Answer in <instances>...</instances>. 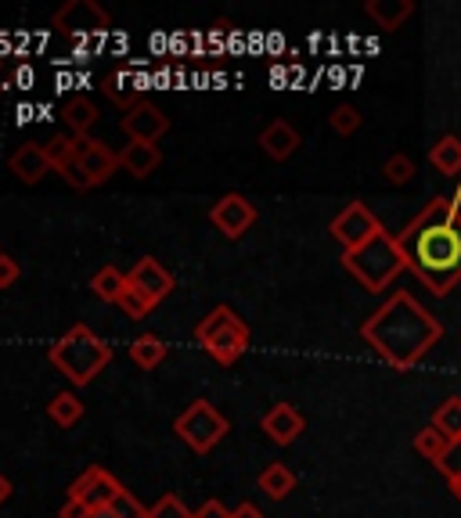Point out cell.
I'll return each mask as SVG.
<instances>
[{
	"instance_id": "6da1fadb",
	"label": "cell",
	"mask_w": 461,
	"mask_h": 518,
	"mask_svg": "<svg viewBox=\"0 0 461 518\" xmlns=\"http://www.w3.org/2000/svg\"><path fill=\"white\" fill-rule=\"evenodd\" d=\"M407 270L433 295H447L461 281V180L451 198L436 195L397 234Z\"/></svg>"
},
{
	"instance_id": "7a4b0ae2",
	"label": "cell",
	"mask_w": 461,
	"mask_h": 518,
	"mask_svg": "<svg viewBox=\"0 0 461 518\" xmlns=\"http://www.w3.org/2000/svg\"><path fill=\"white\" fill-rule=\"evenodd\" d=\"M361 335L389 367L411 371L440 342L443 328L411 292H393L389 303H382L361 324Z\"/></svg>"
},
{
	"instance_id": "3957f363",
	"label": "cell",
	"mask_w": 461,
	"mask_h": 518,
	"mask_svg": "<svg viewBox=\"0 0 461 518\" xmlns=\"http://www.w3.org/2000/svg\"><path fill=\"white\" fill-rule=\"evenodd\" d=\"M47 360L80 389V385H91L105 371V364L112 360V346L87 324H73L55 346L47 349Z\"/></svg>"
},
{
	"instance_id": "277c9868",
	"label": "cell",
	"mask_w": 461,
	"mask_h": 518,
	"mask_svg": "<svg viewBox=\"0 0 461 518\" xmlns=\"http://www.w3.org/2000/svg\"><path fill=\"white\" fill-rule=\"evenodd\" d=\"M343 267L361 281V288L382 292V288H389L400 274H404L407 263H404V252H400V245H397V234L382 231V234H375L368 245H361V249L343 252Z\"/></svg>"
},
{
	"instance_id": "5b68a950",
	"label": "cell",
	"mask_w": 461,
	"mask_h": 518,
	"mask_svg": "<svg viewBox=\"0 0 461 518\" xmlns=\"http://www.w3.org/2000/svg\"><path fill=\"white\" fill-rule=\"evenodd\" d=\"M195 339L206 346V353L217 360V364L231 367L238 364V360L245 357V349H249V328H245V321L231 306H213L199 321V328H195Z\"/></svg>"
},
{
	"instance_id": "8992f818",
	"label": "cell",
	"mask_w": 461,
	"mask_h": 518,
	"mask_svg": "<svg viewBox=\"0 0 461 518\" xmlns=\"http://www.w3.org/2000/svg\"><path fill=\"white\" fill-rule=\"evenodd\" d=\"M173 432H177L195 454H209V450L227 436V418L209 400H191L188 407L177 414V421H173Z\"/></svg>"
},
{
	"instance_id": "52a82bcc",
	"label": "cell",
	"mask_w": 461,
	"mask_h": 518,
	"mask_svg": "<svg viewBox=\"0 0 461 518\" xmlns=\"http://www.w3.org/2000/svg\"><path fill=\"white\" fill-rule=\"evenodd\" d=\"M328 231H332L335 242L343 245V252H353V249H361V245H368L375 234H382V224L364 202H350L343 213L335 216Z\"/></svg>"
},
{
	"instance_id": "ba28073f",
	"label": "cell",
	"mask_w": 461,
	"mask_h": 518,
	"mask_svg": "<svg viewBox=\"0 0 461 518\" xmlns=\"http://www.w3.org/2000/svg\"><path fill=\"white\" fill-rule=\"evenodd\" d=\"M123 497V483H119L116 475H109L105 468H87V472L69 486V501H80L87 511H101V508H112V504Z\"/></svg>"
},
{
	"instance_id": "9c48e42d",
	"label": "cell",
	"mask_w": 461,
	"mask_h": 518,
	"mask_svg": "<svg viewBox=\"0 0 461 518\" xmlns=\"http://www.w3.org/2000/svg\"><path fill=\"white\" fill-rule=\"evenodd\" d=\"M209 220H213V227H217L224 238L235 242V238H242V234L256 224V206L245 195H224L217 206L209 209Z\"/></svg>"
},
{
	"instance_id": "30bf717a",
	"label": "cell",
	"mask_w": 461,
	"mask_h": 518,
	"mask_svg": "<svg viewBox=\"0 0 461 518\" xmlns=\"http://www.w3.org/2000/svg\"><path fill=\"white\" fill-rule=\"evenodd\" d=\"M123 130H127L130 144H155L170 130V119L152 101H137V105H130L127 116H123Z\"/></svg>"
},
{
	"instance_id": "8fae6325",
	"label": "cell",
	"mask_w": 461,
	"mask_h": 518,
	"mask_svg": "<svg viewBox=\"0 0 461 518\" xmlns=\"http://www.w3.org/2000/svg\"><path fill=\"white\" fill-rule=\"evenodd\" d=\"M55 29H62V33L69 36L101 33V29H109V15H105V8H98L94 0H69L55 15Z\"/></svg>"
},
{
	"instance_id": "7c38bea8",
	"label": "cell",
	"mask_w": 461,
	"mask_h": 518,
	"mask_svg": "<svg viewBox=\"0 0 461 518\" xmlns=\"http://www.w3.org/2000/svg\"><path fill=\"white\" fill-rule=\"evenodd\" d=\"M263 432L278 443V447H289V443H296L299 436H303V429H307V421H303V414L292 407V403H274L271 411L263 414Z\"/></svg>"
},
{
	"instance_id": "4fadbf2b",
	"label": "cell",
	"mask_w": 461,
	"mask_h": 518,
	"mask_svg": "<svg viewBox=\"0 0 461 518\" xmlns=\"http://www.w3.org/2000/svg\"><path fill=\"white\" fill-rule=\"evenodd\" d=\"M127 281H130L134 288H141L145 295H152L155 303H159V299H166V295L173 292V274H170V270H166L155 256L137 259L134 270L127 274Z\"/></svg>"
},
{
	"instance_id": "5bb4252c",
	"label": "cell",
	"mask_w": 461,
	"mask_h": 518,
	"mask_svg": "<svg viewBox=\"0 0 461 518\" xmlns=\"http://www.w3.org/2000/svg\"><path fill=\"white\" fill-rule=\"evenodd\" d=\"M299 130L296 126H289L285 119H274V123L263 126V134H260V148L267 155H271L274 162H285L292 159V155L299 152Z\"/></svg>"
},
{
	"instance_id": "9a60e30c",
	"label": "cell",
	"mask_w": 461,
	"mask_h": 518,
	"mask_svg": "<svg viewBox=\"0 0 461 518\" xmlns=\"http://www.w3.org/2000/svg\"><path fill=\"white\" fill-rule=\"evenodd\" d=\"M51 170H55V166L47 159L44 144H22L19 152L11 155V173H15L22 184H40Z\"/></svg>"
},
{
	"instance_id": "2e32d148",
	"label": "cell",
	"mask_w": 461,
	"mask_h": 518,
	"mask_svg": "<svg viewBox=\"0 0 461 518\" xmlns=\"http://www.w3.org/2000/svg\"><path fill=\"white\" fill-rule=\"evenodd\" d=\"M76 166H80V170L87 173V180H91V188H101V184H105V180H109L112 173H116L119 155H112L109 144L98 141V144L91 148V152H87V159H80Z\"/></svg>"
},
{
	"instance_id": "e0dca14e",
	"label": "cell",
	"mask_w": 461,
	"mask_h": 518,
	"mask_svg": "<svg viewBox=\"0 0 461 518\" xmlns=\"http://www.w3.org/2000/svg\"><path fill=\"white\" fill-rule=\"evenodd\" d=\"M159 162H163V155H159L155 144H127V152L119 155V166L137 180L152 177V173L159 170Z\"/></svg>"
},
{
	"instance_id": "ac0fdd59",
	"label": "cell",
	"mask_w": 461,
	"mask_h": 518,
	"mask_svg": "<svg viewBox=\"0 0 461 518\" xmlns=\"http://www.w3.org/2000/svg\"><path fill=\"white\" fill-rule=\"evenodd\" d=\"M364 11H368V18H375L379 29H400L407 18H411L415 4H411V0H368Z\"/></svg>"
},
{
	"instance_id": "d6986e66",
	"label": "cell",
	"mask_w": 461,
	"mask_h": 518,
	"mask_svg": "<svg viewBox=\"0 0 461 518\" xmlns=\"http://www.w3.org/2000/svg\"><path fill=\"white\" fill-rule=\"evenodd\" d=\"M260 490L271 497V501H285L292 490H296V475H292V468L289 465H267L260 472Z\"/></svg>"
},
{
	"instance_id": "ffe728a7",
	"label": "cell",
	"mask_w": 461,
	"mask_h": 518,
	"mask_svg": "<svg viewBox=\"0 0 461 518\" xmlns=\"http://www.w3.org/2000/svg\"><path fill=\"white\" fill-rule=\"evenodd\" d=\"M429 162H433L436 173H447V177L458 173L461 177V137L454 134L440 137V141L433 144V152H429Z\"/></svg>"
},
{
	"instance_id": "44dd1931",
	"label": "cell",
	"mask_w": 461,
	"mask_h": 518,
	"mask_svg": "<svg viewBox=\"0 0 461 518\" xmlns=\"http://www.w3.org/2000/svg\"><path fill=\"white\" fill-rule=\"evenodd\" d=\"M130 360H134L137 367H145V371H152V367H159L166 360V342L159 339V335H137L134 342H130Z\"/></svg>"
},
{
	"instance_id": "7402d4cb",
	"label": "cell",
	"mask_w": 461,
	"mask_h": 518,
	"mask_svg": "<svg viewBox=\"0 0 461 518\" xmlns=\"http://www.w3.org/2000/svg\"><path fill=\"white\" fill-rule=\"evenodd\" d=\"M47 418L55 421L58 429H73L76 421L83 418V400L76 393H58L47 403Z\"/></svg>"
},
{
	"instance_id": "603a6c76",
	"label": "cell",
	"mask_w": 461,
	"mask_h": 518,
	"mask_svg": "<svg viewBox=\"0 0 461 518\" xmlns=\"http://www.w3.org/2000/svg\"><path fill=\"white\" fill-rule=\"evenodd\" d=\"M433 429H440L443 436L451 439H461V396H447V400L436 403L433 411V421H429Z\"/></svg>"
},
{
	"instance_id": "cb8c5ba5",
	"label": "cell",
	"mask_w": 461,
	"mask_h": 518,
	"mask_svg": "<svg viewBox=\"0 0 461 518\" xmlns=\"http://www.w3.org/2000/svg\"><path fill=\"white\" fill-rule=\"evenodd\" d=\"M62 119L69 126H73L76 134H87L94 123H98V108H94L91 98H83V94H76V98H69L62 105Z\"/></svg>"
},
{
	"instance_id": "d4e9b609",
	"label": "cell",
	"mask_w": 461,
	"mask_h": 518,
	"mask_svg": "<svg viewBox=\"0 0 461 518\" xmlns=\"http://www.w3.org/2000/svg\"><path fill=\"white\" fill-rule=\"evenodd\" d=\"M91 288L101 303H119V295H123V288H127V274L116 270V267H101L98 274L91 277Z\"/></svg>"
},
{
	"instance_id": "484cf974",
	"label": "cell",
	"mask_w": 461,
	"mask_h": 518,
	"mask_svg": "<svg viewBox=\"0 0 461 518\" xmlns=\"http://www.w3.org/2000/svg\"><path fill=\"white\" fill-rule=\"evenodd\" d=\"M447 447H451V439L443 436L440 429H433V425H425V429L415 432V450H418V457H425V461H433V465H440V457L447 454Z\"/></svg>"
},
{
	"instance_id": "4316f807",
	"label": "cell",
	"mask_w": 461,
	"mask_h": 518,
	"mask_svg": "<svg viewBox=\"0 0 461 518\" xmlns=\"http://www.w3.org/2000/svg\"><path fill=\"white\" fill-rule=\"evenodd\" d=\"M116 306H119L123 313H127L130 321H145L148 313L155 310V299H152V295L141 292V288H134V285L127 281V288H123V295H119V303H116Z\"/></svg>"
},
{
	"instance_id": "83f0119b",
	"label": "cell",
	"mask_w": 461,
	"mask_h": 518,
	"mask_svg": "<svg viewBox=\"0 0 461 518\" xmlns=\"http://www.w3.org/2000/svg\"><path fill=\"white\" fill-rule=\"evenodd\" d=\"M328 123H332V130L339 137H350V134L361 130V112H357L353 105H339L332 116H328Z\"/></svg>"
},
{
	"instance_id": "f1b7e54d",
	"label": "cell",
	"mask_w": 461,
	"mask_h": 518,
	"mask_svg": "<svg viewBox=\"0 0 461 518\" xmlns=\"http://www.w3.org/2000/svg\"><path fill=\"white\" fill-rule=\"evenodd\" d=\"M148 518H195V511H188V504H184L181 497L166 493V497H159V501L148 508Z\"/></svg>"
},
{
	"instance_id": "f546056e",
	"label": "cell",
	"mask_w": 461,
	"mask_h": 518,
	"mask_svg": "<svg viewBox=\"0 0 461 518\" xmlns=\"http://www.w3.org/2000/svg\"><path fill=\"white\" fill-rule=\"evenodd\" d=\"M382 173H386L389 184H407V180L415 177V162L407 159V155H389Z\"/></svg>"
},
{
	"instance_id": "4dcf8cb0",
	"label": "cell",
	"mask_w": 461,
	"mask_h": 518,
	"mask_svg": "<svg viewBox=\"0 0 461 518\" xmlns=\"http://www.w3.org/2000/svg\"><path fill=\"white\" fill-rule=\"evenodd\" d=\"M44 152L51 159V166L62 170L65 162L73 159V137H51V141H44Z\"/></svg>"
},
{
	"instance_id": "1f68e13d",
	"label": "cell",
	"mask_w": 461,
	"mask_h": 518,
	"mask_svg": "<svg viewBox=\"0 0 461 518\" xmlns=\"http://www.w3.org/2000/svg\"><path fill=\"white\" fill-rule=\"evenodd\" d=\"M436 468L447 475V483H451V479H461V439H454L451 447H447V454L440 457V465Z\"/></svg>"
},
{
	"instance_id": "d6a6232c",
	"label": "cell",
	"mask_w": 461,
	"mask_h": 518,
	"mask_svg": "<svg viewBox=\"0 0 461 518\" xmlns=\"http://www.w3.org/2000/svg\"><path fill=\"white\" fill-rule=\"evenodd\" d=\"M112 511H116L119 518H148V511L141 508V501H137L134 493L123 490V497H119L116 504H112Z\"/></svg>"
},
{
	"instance_id": "836d02e7",
	"label": "cell",
	"mask_w": 461,
	"mask_h": 518,
	"mask_svg": "<svg viewBox=\"0 0 461 518\" xmlns=\"http://www.w3.org/2000/svg\"><path fill=\"white\" fill-rule=\"evenodd\" d=\"M58 173H62V177H65V184H73L76 191H91V180H87V173H83L73 159L65 162V166H62V170H58Z\"/></svg>"
},
{
	"instance_id": "e575fe53",
	"label": "cell",
	"mask_w": 461,
	"mask_h": 518,
	"mask_svg": "<svg viewBox=\"0 0 461 518\" xmlns=\"http://www.w3.org/2000/svg\"><path fill=\"white\" fill-rule=\"evenodd\" d=\"M19 263L8 256V252H0V288H11L15 281H19Z\"/></svg>"
},
{
	"instance_id": "d590c367",
	"label": "cell",
	"mask_w": 461,
	"mask_h": 518,
	"mask_svg": "<svg viewBox=\"0 0 461 518\" xmlns=\"http://www.w3.org/2000/svg\"><path fill=\"white\" fill-rule=\"evenodd\" d=\"M195 518H231V511H227L220 501H206L199 511H195Z\"/></svg>"
},
{
	"instance_id": "8d00e7d4",
	"label": "cell",
	"mask_w": 461,
	"mask_h": 518,
	"mask_svg": "<svg viewBox=\"0 0 461 518\" xmlns=\"http://www.w3.org/2000/svg\"><path fill=\"white\" fill-rule=\"evenodd\" d=\"M58 518H87V508L80 501H65V508L58 511Z\"/></svg>"
},
{
	"instance_id": "74e56055",
	"label": "cell",
	"mask_w": 461,
	"mask_h": 518,
	"mask_svg": "<svg viewBox=\"0 0 461 518\" xmlns=\"http://www.w3.org/2000/svg\"><path fill=\"white\" fill-rule=\"evenodd\" d=\"M231 518H263V515H260V508H256V504L245 501V504H238V508L231 511Z\"/></svg>"
},
{
	"instance_id": "f35d334b",
	"label": "cell",
	"mask_w": 461,
	"mask_h": 518,
	"mask_svg": "<svg viewBox=\"0 0 461 518\" xmlns=\"http://www.w3.org/2000/svg\"><path fill=\"white\" fill-rule=\"evenodd\" d=\"M11 497V483H8V475H0V504Z\"/></svg>"
},
{
	"instance_id": "ab89813d",
	"label": "cell",
	"mask_w": 461,
	"mask_h": 518,
	"mask_svg": "<svg viewBox=\"0 0 461 518\" xmlns=\"http://www.w3.org/2000/svg\"><path fill=\"white\" fill-rule=\"evenodd\" d=\"M87 518H119L112 508H101V511H87Z\"/></svg>"
},
{
	"instance_id": "60d3db41",
	"label": "cell",
	"mask_w": 461,
	"mask_h": 518,
	"mask_svg": "<svg viewBox=\"0 0 461 518\" xmlns=\"http://www.w3.org/2000/svg\"><path fill=\"white\" fill-rule=\"evenodd\" d=\"M451 493L461 501V479H451Z\"/></svg>"
}]
</instances>
